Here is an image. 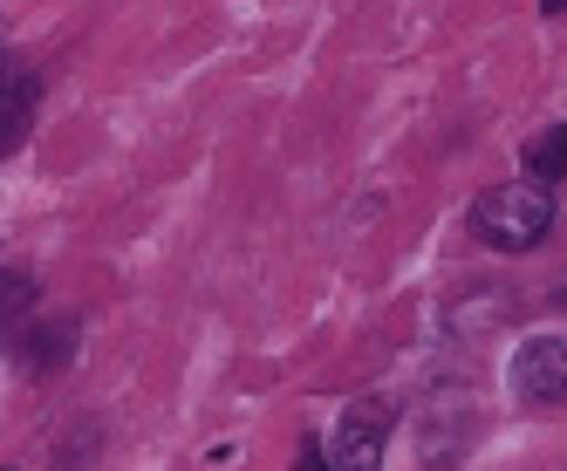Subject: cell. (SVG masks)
Listing matches in <instances>:
<instances>
[{
  "label": "cell",
  "instance_id": "6da1fadb",
  "mask_svg": "<svg viewBox=\"0 0 567 471\" xmlns=\"http://www.w3.org/2000/svg\"><path fill=\"white\" fill-rule=\"evenodd\" d=\"M472 232H478V247H493V253H534L554 232V191L534 185V178L478 191L472 199Z\"/></svg>",
  "mask_w": 567,
  "mask_h": 471
},
{
  "label": "cell",
  "instance_id": "7a4b0ae2",
  "mask_svg": "<svg viewBox=\"0 0 567 471\" xmlns=\"http://www.w3.org/2000/svg\"><path fill=\"white\" fill-rule=\"evenodd\" d=\"M478 417H485V404H478L472 383H431L424 404H417V423H411L424 471H452L478 444Z\"/></svg>",
  "mask_w": 567,
  "mask_h": 471
},
{
  "label": "cell",
  "instance_id": "3957f363",
  "mask_svg": "<svg viewBox=\"0 0 567 471\" xmlns=\"http://www.w3.org/2000/svg\"><path fill=\"white\" fill-rule=\"evenodd\" d=\"M390 430H396L390 397H349V404L336 410V430H329V458H336V471H383Z\"/></svg>",
  "mask_w": 567,
  "mask_h": 471
},
{
  "label": "cell",
  "instance_id": "277c9868",
  "mask_svg": "<svg viewBox=\"0 0 567 471\" xmlns=\"http://www.w3.org/2000/svg\"><path fill=\"white\" fill-rule=\"evenodd\" d=\"M513 397L526 410H560L567 404V335H526L513 348Z\"/></svg>",
  "mask_w": 567,
  "mask_h": 471
},
{
  "label": "cell",
  "instance_id": "5b68a950",
  "mask_svg": "<svg viewBox=\"0 0 567 471\" xmlns=\"http://www.w3.org/2000/svg\"><path fill=\"white\" fill-rule=\"evenodd\" d=\"M75 342H83V328H75L69 314H42V322H28V335H21V348H28L34 369H62V363H75Z\"/></svg>",
  "mask_w": 567,
  "mask_h": 471
},
{
  "label": "cell",
  "instance_id": "8992f818",
  "mask_svg": "<svg viewBox=\"0 0 567 471\" xmlns=\"http://www.w3.org/2000/svg\"><path fill=\"white\" fill-rule=\"evenodd\" d=\"M519 165H526V178H534V185L560 191V185H567V124H547L534 144L519 150Z\"/></svg>",
  "mask_w": 567,
  "mask_h": 471
},
{
  "label": "cell",
  "instance_id": "52a82bcc",
  "mask_svg": "<svg viewBox=\"0 0 567 471\" xmlns=\"http://www.w3.org/2000/svg\"><path fill=\"white\" fill-rule=\"evenodd\" d=\"M34 90H42V83H34V75H14V83H8V116H0V144H8V150H21V137H28V116H34Z\"/></svg>",
  "mask_w": 567,
  "mask_h": 471
},
{
  "label": "cell",
  "instance_id": "ba28073f",
  "mask_svg": "<svg viewBox=\"0 0 567 471\" xmlns=\"http://www.w3.org/2000/svg\"><path fill=\"white\" fill-rule=\"evenodd\" d=\"M288 471H336V458H329V444H321V438H301Z\"/></svg>",
  "mask_w": 567,
  "mask_h": 471
},
{
  "label": "cell",
  "instance_id": "9c48e42d",
  "mask_svg": "<svg viewBox=\"0 0 567 471\" xmlns=\"http://www.w3.org/2000/svg\"><path fill=\"white\" fill-rule=\"evenodd\" d=\"M540 14H567V0H540Z\"/></svg>",
  "mask_w": 567,
  "mask_h": 471
},
{
  "label": "cell",
  "instance_id": "30bf717a",
  "mask_svg": "<svg viewBox=\"0 0 567 471\" xmlns=\"http://www.w3.org/2000/svg\"><path fill=\"white\" fill-rule=\"evenodd\" d=\"M554 301H560V307H567V273H560V287H554Z\"/></svg>",
  "mask_w": 567,
  "mask_h": 471
}]
</instances>
